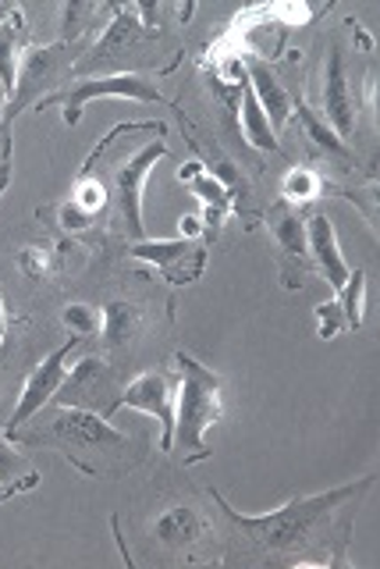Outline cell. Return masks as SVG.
Here are the masks:
<instances>
[{"label": "cell", "instance_id": "6da1fadb", "mask_svg": "<svg viewBox=\"0 0 380 569\" xmlns=\"http://www.w3.org/2000/svg\"><path fill=\"white\" fill-rule=\"evenodd\" d=\"M373 485H377V470L352 480V485L331 488V491L296 495L292 502H284L281 509L263 512V516H242L239 509L228 506V498L221 491H210V498L246 545H252L257 551H267V556H274V559H306V551L313 545H323L320 538L334 516L349 502H359Z\"/></svg>", "mask_w": 380, "mask_h": 569}, {"label": "cell", "instance_id": "7a4b0ae2", "mask_svg": "<svg viewBox=\"0 0 380 569\" xmlns=\"http://www.w3.org/2000/svg\"><path fill=\"white\" fill-rule=\"evenodd\" d=\"M40 427L29 423V431H11L8 438L18 445H47V449H61L71 467H79L89 477H111L121 473L136 459V445L129 435H121L111 420H103L93 409L58 406L50 413H36Z\"/></svg>", "mask_w": 380, "mask_h": 569}, {"label": "cell", "instance_id": "3957f363", "mask_svg": "<svg viewBox=\"0 0 380 569\" xmlns=\"http://www.w3.org/2000/svg\"><path fill=\"white\" fill-rule=\"evenodd\" d=\"M178 367V399H174V435L171 449L178 462L207 459V431L224 417V378L192 360L189 352L174 356Z\"/></svg>", "mask_w": 380, "mask_h": 569}, {"label": "cell", "instance_id": "277c9868", "mask_svg": "<svg viewBox=\"0 0 380 569\" xmlns=\"http://www.w3.org/2000/svg\"><path fill=\"white\" fill-rule=\"evenodd\" d=\"M71 64H76V58H71L64 40L47 43V47H26L22 61H18V82H14V93L8 100L4 124H11V118L22 114L26 107H36L43 97H50L53 86L61 82V76Z\"/></svg>", "mask_w": 380, "mask_h": 569}, {"label": "cell", "instance_id": "5b68a950", "mask_svg": "<svg viewBox=\"0 0 380 569\" xmlns=\"http://www.w3.org/2000/svg\"><path fill=\"white\" fill-rule=\"evenodd\" d=\"M107 97H124V100H147V103H160V89L142 79V76H103V79H79L68 82L64 89H53L50 97H43L32 111H43V107L61 103V114L68 129H76L82 118V107L93 100H107Z\"/></svg>", "mask_w": 380, "mask_h": 569}, {"label": "cell", "instance_id": "8992f818", "mask_svg": "<svg viewBox=\"0 0 380 569\" xmlns=\"http://www.w3.org/2000/svg\"><path fill=\"white\" fill-rule=\"evenodd\" d=\"M164 153H168V142L157 139V142H150L147 150L132 153L118 171H111V182H103L107 186V196H111V200H118L121 221H124V236H129L132 242L147 239V224H142V182H147L150 168Z\"/></svg>", "mask_w": 380, "mask_h": 569}, {"label": "cell", "instance_id": "52a82bcc", "mask_svg": "<svg viewBox=\"0 0 380 569\" xmlns=\"http://www.w3.org/2000/svg\"><path fill=\"white\" fill-rule=\"evenodd\" d=\"M267 231L274 239L278 263H281V281L284 289H302L306 278L317 274L310 249H306V213L292 203H274L267 210Z\"/></svg>", "mask_w": 380, "mask_h": 569}, {"label": "cell", "instance_id": "ba28073f", "mask_svg": "<svg viewBox=\"0 0 380 569\" xmlns=\"http://www.w3.org/2000/svg\"><path fill=\"white\" fill-rule=\"evenodd\" d=\"M118 385H114V370L107 367L100 356H86L76 367L64 373V381L58 388L53 402L58 406H76V409H93L103 420H111V406L118 399Z\"/></svg>", "mask_w": 380, "mask_h": 569}, {"label": "cell", "instance_id": "9c48e42d", "mask_svg": "<svg viewBox=\"0 0 380 569\" xmlns=\"http://www.w3.org/2000/svg\"><path fill=\"white\" fill-rule=\"evenodd\" d=\"M121 409H139V413H150L160 423V449H171V435H174V381L168 378V370H147L139 373L136 381H129L111 406V420Z\"/></svg>", "mask_w": 380, "mask_h": 569}, {"label": "cell", "instance_id": "30bf717a", "mask_svg": "<svg viewBox=\"0 0 380 569\" xmlns=\"http://www.w3.org/2000/svg\"><path fill=\"white\" fill-rule=\"evenodd\" d=\"M79 346V338L76 335H68V342L61 346V349H53L43 363H36L32 370H29V378H26V385H22V396H18V402H14V409H11V417H8V423H4V435H11V431H18V427H26L40 409H47L50 402H53V396H58V388H61V381H64V360H68V352Z\"/></svg>", "mask_w": 380, "mask_h": 569}, {"label": "cell", "instance_id": "8fae6325", "mask_svg": "<svg viewBox=\"0 0 380 569\" xmlns=\"http://www.w3.org/2000/svg\"><path fill=\"white\" fill-rule=\"evenodd\" d=\"M129 257L160 267L171 284H192L207 271V242L203 239H142V242L129 246Z\"/></svg>", "mask_w": 380, "mask_h": 569}, {"label": "cell", "instance_id": "7c38bea8", "mask_svg": "<svg viewBox=\"0 0 380 569\" xmlns=\"http://www.w3.org/2000/svg\"><path fill=\"white\" fill-rule=\"evenodd\" d=\"M306 249H310L313 271L323 274V281H328L334 292H341V284L349 281V263L341 257V246H338L334 224L328 213L306 218Z\"/></svg>", "mask_w": 380, "mask_h": 569}, {"label": "cell", "instance_id": "4fadbf2b", "mask_svg": "<svg viewBox=\"0 0 380 569\" xmlns=\"http://www.w3.org/2000/svg\"><path fill=\"white\" fill-rule=\"evenodd\" d=\"M320 118L331 124L338 139H349L356 129V107L349 97L346 61H341V47H331L328 68H323V111Z\"/></svg>", "mask_w": 380, "mask_h": 569}, {"label": "cell", "instance_id": "5bb4252c", "mask_svg": "<svg viewBox=\"0 0 380 569\" xmlns=\"http://www.w3.org/2000/svg\"><path fill=\"white\" fill-rule=\"evenodd\" d=\"M150 533L157 545H164L171 551H189L210 538V523H207V516L192 506H171L157 516Z\"/></svg>", "mask_w": 380, "mask_h": 569}, {"label": "cell", "instance_id": "9a60e30c", "mask_svg": "<svg viewBox=\"0 0 380 569\" xmlns=\"http://www.w3.org/2000/svg\"><path fill=\"white\" fill-rule=\"evenodd\" d=\"M246 82L252 89V97L260 100L263 114L270 121V129H284L288 121H292V111H296V100L292 93L281 86V79L274 76V68L267 61H249L246 64Z\"/></svg>", "mask_w": 380, "mask_h": 569}, {"label": "cell", "instance_id": "2e32d148", "mask_svg": "<svg viewBox=\"0 0 380 569\" xmlns=\"http://www.w3.org/2000/svg\"><path fill=\"white\" fill-rule=\"evenodd\" d=\"M29 47V29H26V14L11 11L4 22H0V82H4L8 93H14L18 82V61H22V50Z\"/></svg>", "mask_w": 380, "mask_h": 569}, {"label": "cell", "instance_id": "e0dca14e", "mask_svg": "<svg viewBox=\"0 0 380 569\" xmlns=\"http://www.w3.org/2000/svg\"><path fill=\"white\" fill-rule=\"evenodd\" d=\"M142 331V310L129 299H111L100 310V338L103 346H129L132 338Z\"/></svg>", "mask_w": 380, "mask_h": 569}, {"label": "cell", "instance_id": "ac0fdd59", "mask_svg": "<svg viewBox=\"0 0 380 569\" xmlns=\"http://www.w3.org/2000/svg\"><path fill=\"white\" fill-rule=\"evenodd\" d=\"M239 121H242V132H246V139H249L257 150H267V153H274V150H278V136H274V129H270V121H267V114H263L260 100L252 97L249 82H242Z\"/></svg>", "mask_w": 380, "mask_h": 569}, {"label": "cell", "instance_id": "d6986e66", "mask_svg": "<svg viewBox=\"0 0 380 569\" xmlns=\"http://www.w3.org/2000/svg\"><path fill=\"white\" fill-rule=\"evenodd\" d=\"M136 36H142V22L136 18V11L132 8H118V14H114V22L103 29V36L97 40V47H93V58H89V64H97V61H103L107 53H118V50H124L129 47Z\"/></svg>", "mask_w": 380, "mask_h": 569}, {"label": "cell", "instance_id": "ffe728a7", "mask_svg": "<svg viewBox=\"0 0 380 569\" xmlns=\"http://www.w3.org/2000/svg\"><path fill=\"white\" fill-rule=\"evenodd\" d=\"M292 114H299L302 129L310 132V139L317 142V150H323V153L334 157V160H352L349 147L334 136V129L320 118V111H313V107H306V103H296V111H292Z\"/></svg>", "mask_w": 380, "mask_h": 569}, {"label": "cell", "instance_id": "44dd1931", "mask_svg": "<svg viewBox=\"0 0 380 569\" xmlns=\"http://www.w3.org/2000/svg\"><path fill=\"white\" fill-rule=\"evenodd\" d=\"M323 192V182H320V171L310 168V164H299L284 174V182H281V196H284V203H292V207H302V203H313L317 196Z\"/></svg>", "mask_w": 380, "mask_h": 569}, {"label": "cell", "instance_id": "7402d4cb", "mask_svg": "<svg viewBox=\"0 0 380 569\" xmlns=\"http://www.w3.org/2000/svg\"><path fill=\"white\" fill-rule=\"evenodd\" d=\"M338 307L346 310L349 328H363V302H367V274L363 271H349V281L341 284V292H334Z\"/></svg>", "mask_w": 380, "mask_h": 569}, {"label": "cell", "instance_id": "603a6c76", "mask_svg": "<svg viewBox=\"0 0 380 569\" xmlns=\"http://www.w3.org/2000/svg\"><path fill=\"white\" fill-rule=\"evenodd\" d=\"M189 189H192V196H199V200H203V207H213V210H224L228 213L231 203H234L231 189L217 174H210V171H199L192 182H189Z\"/></svg>", "mask_w": 380, "mask_h": 569}, {"label": "cell", "instance_id": "cb8c5ba5", "mask_svg": "<svg viewBox=\"0 0 380 569\" xmlns=\"http://www.w3.org/2000/svg\"><path fill=\"white\" fill-rule=\"evenodd\" d=\"M61 320H64L68 335H76V338L100 335V310H93L89 302H68Z\"/></svg>", "mask_w": 380, "mask_h": 569}, {"label": "cell", "instance_id": "d4e9b609", "mask_svg": "<svg viewBox=\"0 0 380 569\" xmlns=\"http://www.w3.org/2000/svg\"><path fill=\"white\" fill-rule=\"evenodd\" d=\"M18 271H22L26 278L32 281H47L50 271H53V253L47 246H26V249H18Z\"/></svg>", "mask_w": 380, "mask_h": 569}, {"label": "cell", "instance_id": "484cf974", "mask_svg": "<svg viewBox=\"0 0 380 569\" xmlns=\"http://www.w3.org/2000/svg\"><path fill=\"white\" fill-rule=\"evenodd\" d=\"M313 317H317V335L323 338V342H331V338H338L341 331H349L346 310L338 307V299H331V302H320V307L313 310Z\"/></svg>", "mask_w": 380, "mask_h": 569}, {"label": "cell", "instance_id": "4316f807", "mask_svg": "<svg viewBox=\"0 0 380 569\" xmlns=\"http://www.w3.org/2000/svg\"><path fill=\"white\" fill-rule=\"evenodd\" d=\"M29 473H32L29 459L18 456L11 449V438L8 435H0V485H14V480H22Z\"/></svg>", "mask_w": 380, "mask_h": 569}, {"label": "cell", "instance_id": "83f0119b", "mask_svg": "<svg viewBox=\"0 0 380 569\" xmlns=\"http://www.w3.org/2000/svg\"><path fill=\"white\" fill-rule=\"evenodd\" d=\"M338 196H346L349 203H356L359 210H363V218L370 221V231L377 236V224H380V218H377V178H370V186H363V189H346V192L338 189Z\"/></svg>", "mask_w": 380, "mask_h": 569}, {"label": "cell", "instance_id": "f1b7e54d", "mask_svg": "<svg viewBox=\"0 0 380 569\" xmlns=\"http://www.w3.org/2000/svg\"><path fill=\"white\" fill-rule=\"evenodd\" d=\"M11 153H14V147H11V124H0V192L11 186V171H14Z\"/></svg>", "mask_w": 380, "mask_h": 569}, {"label": "cell", "instance_id": "f546056e", "mask_svg": "<svg viewBox=\"0 0 380 569\" xmlns=\"http://www.w3.org/2000/svg\"><path fill=\"white\" fill-rule=\"evenodd\" d=\"M199 228H203V221H199L196 213H186V218H182V239H199Z\"/></svg>", "mask_w": 380, "mask_h": 569}, {"label": "cell", "instance_id": "4dcf8cb0", "mask_svg": "<svg viewBox=\"0 0 380 569\" xmlns=\"http://www.w3.org/2000/svg\"><path fill=\"white\" fill-rule=\"evenodd\" d=\"M199 171H207V164H203V160H189V164H182V171H178V178H182V182L189 186V182H192V178H196Z\"/></svg>", "mask_w": 380, "mask_h": 569}, {"label": "cell", "instance_id": "1f68e13d", "mask_svg": "<svg viewBox=\"0 0 380 569\" xmlns=\"http://www.w3.org/2000/svg\"><path fill=\"white\" fill-rule=\"evenodd\" d=\"M367 89H363V97H367V103L370 107H377V68H370L367 71V82H363Z\"/></svg>", "mask_w": 380, "mask_h": 569}, {"label": "cell", "instance_id": "d6a6232c", "mask_svg": "<svg viewBox=\"0 0 380 569\" xmlns=\"http://www.w3.org/2000/svg\"><path fill=\"white\" fill-rule=\"evenodd\" d=\"M8 100H11V93L4 89V82H0V124H4V111H8Z\"/></svg>", "mask_w": 380, "mask_h": 569}, {"label": "cell", "instance_id": "836d02e7", "mask_svg": "<svg viewBox=\"0 0 380 569\" xmlns=\"http://www.w3.org/2000/svg\"><path fill=\"white\" fill-rule=\"evenodd\" d=\"M4 328H8V320H4V302H0V342H4Z\"/></svg>", "mask_w": 380, "mask_h": 569}, {"label": "cell", "instance_id": "e575fe53", "mask_svg": "<svg viewBox=\"0 0 380 569\" xmlns=\"http://www.w3.org/2000/svg\"><path fill=\"white\" fill-rule=\"evenodd\" d=\"M11 11H14V8H11V4H0V22H4V18H8V14H11Z\"/></svg>", "mask_w": 380, "mask_h": 569}, {"label": "cell", "instance_id": "d590c367", "mask_svg": "<svg viewBox=\"0 0 380 569\" xmlns=\"http://www.w3.org/2000/svg\"><path fill=\"white\" fill-rule=\"evenodd\" d=\"M4 498H8V495H4V491H0V502H4Z\"/></svg>", "mask_w": 380, "mask_h": 569}]
</instances>
